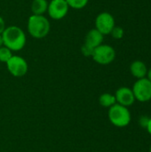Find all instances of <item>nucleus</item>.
Returning a JSON list of instances; mask_svg holds the SVG:
<instances>
[{
	"label": "nucleus",
	"mask_w": 151,
	"mask_h": 152,
	"mask_svg": "<svg viewBox=\"0 0 151 152\" xmlns=\"http://www.w3.org/2000/svg\"><path fill=\"white\" fill-rule=\"evenodd\" d=\"M2 37L4 45L12 52H18L23 49L27 41L26 35L22 28L15 25L6 27L2 33Z\"/></svg>",
	"instance_id": "obj_1"
},
{
	"label": "nucleus",
	"mask_w": 151,
	"mask_h": 152,
	"mask_svg": "<svg viewBox=\"0 0 151 152\" xmlns=\"http://www.w3.org/2000/svg\"><path fill=\"white\" fill-rule=\"evenodd\" d=\"M51 29V24L44 15L31 14L28 20V31L34 38L45 37Z\"/></svg>",
	"instance_id": "obj_2"
},
{
	"label": "nucleus",
	"mask_w": 151,
	"mask_h": 152,
	"mask_svg": "<svg viewBox=\"0 0 151 152\" xmlns=\"http://www.w3.org/2000/svg\"><path fill=\"white\" fill-rule=\"evenodd\" d=\"M108 117L110 123L117 127H125L131 122V112L127 107L116 103L109 109Z\"/></svg>",
	"instance_id": "obj_3"
},
{
	"label": "nucleus",
	"mask_w": 151,
	"mask_h": 152,
	"mask_svg": "<svg viewBox=\"0 0 151 152\" xmlns=\"http://www.w3.org/2000/svg\"><path fill=\"white\" fill-rule=\"evenodd\" d=\"M92 58L98 64L108 65L114 61L116 58V51L111 45L101 44L94 49Z\"/></svg>",
	"instance_id": "obj_4"
},
{
	"label": "nucleus",
	"mask_w": 151,
	"mask_h": 152,
	"mask_svg": "<svg viewBox=\"0 0 151 152\" xmlns=\"http://www.w3.org/2000/svg\"><path fill=\"white\" fill-rule=\"evenodd\" d=\"M132 90L136 101L147 102L151 100V82L147 77L137 79Z\"/></svg>",
	"instance_id": "obj_5"
},
{
	"label": "nucleus",
	"mask_w": 151,
	"mask_h": 152,
	"mask_svg": "<svg viewBox=\"0 0 151 152\" xmlns=\"http://www.w3.org/2000/svg\"><path fill=\"white\" fill-rule=\"evenodd\" d=\"M5 64L9 73L15 77H21L25 76L28 70L27 61L19 55H12Z\"/></svg>",
	"instance_id": "obj_6"
},
{
	"label": "nucleus",
	"mask_w": 151,
	"mask_h": 152,
	"mask_svg": "<svg viewBox=\"0 0 151 152\" xmlns=\"http://www.w3.org/2000/svg\"><path fill=\"white\" fill-rule=\"evenodd\" d=\"M115 26V19L113 15L108 12H102L99 13L95 19V28L103 36L110 34Z\"/></svg>",
	"instance_id": "obj_7"
},
{
	"label": "nucleus",
	"mask_w": 151,
	"mask_h": 152,
	"mask_svg": "<svg viewBox=\"0 0 151 152\" xmlns=\"http://www.w3.org/2000/svg\"><path fill=\"white\" fill-rule=\"evenodd\" d=\"M69 9L66 0H51L48 3L47 13L51 19L59 20L67 15Z\"/></svg>",
	"instance_id": "obj_8"
},
{
	"label": "nucleus",
	"mask_w": 151,
	"mask_h": 152,
	"mask_svg": "<svg viewBox=\"0 0 151 152\" xmlns=\"http://www.w3.org/2000/svg\"><path fill=\"white\" fill-rule=\"evenodd\" d=\"M114 95L116 97L117 103L123 105L125 107H127V108L133 105L134 102L136 101L132 88H129L126 86H122L118 88Z\"/></svg>",
	"instance_id": "obj_9"
},
{
	"label": "nucleus",
	"mask_w": 151,
	"mask_h": 152,
	"mask_svg": "<svg viewBox=\"0 0 151 152\" xmlns=\"http://www.w3.org/2000/svg\"><path fill=\"white\" fill-rule=\"evenodd\" d=\"M103 39H104V36L99 30H97L96 28H92L87 32L84 44L95 49L96 47H98L102 44Z\"/></svg>",
	"instance_id": "obj_10"
},
{
	"label": "nucleus",
	"mask_w": 151,
	"mask_h": 152,
	"mask_svg": "<svg viewBox=\"0 0 151 152\" xmlns=\"http://www.w3.org/2000/svg\"><path fill=\"white\" fill-rule=\"evenodd\" d=\"M148 70L149 69L147 68V65L143 61H139V60L133 61L130 65L131 74L137 79L147 77Z\"/></svg>",
	"instance_id": "obj_11"
},
{
	"label": "nucleus",
	"mask_w": 151,
	"mask_h": 152,
	"mask_svg": "<svg viewBox=\"0 0 151 152\" xmlns=\"http://www.w3.org/2000/svg\"><path fill=\"white\" fill-rule=\"evenodd\" d=\"M47 0H33L31 3V12L34 15H44L47 12L48 8Z\"/></svg>",
	"instance_id": "obj_12"
},
{
	"label": "nucleus",
	"mask_w": 151,
	"mask_h": 152,
	"mask_svg": "<svg viewBox=\"0 0 151 152\" xmlns=\"http://www.w3.org/2000/svg\"><path fill=\"white\" fill-rule=\"evenodd\" d=\"M99 102L102 107L109 109L117 103V101L114 94H111L109 93H104L99 97Z\"/></svg>",
	"instance_id": "obj_13"
},
{
	"label": "nucleus",
	"mask_w": 151,
	"mask_h": 152,
	"mask_svg": "<svg viewBox=\"0 0 151 152\" xmlns=\"http://www.w3.org/2000/svg\"><path fill=\"white\" fill-rule=\"evenodd\" d=\"M66 2L69 8L76 10L83 9L88 4V0H66Z\"/></svg>",
	"instance_id": "obj_14"
},
{
	"label": "nucleus",
	"mask_w": 151,
	"mask_h": 152,
	"mask_svg": "<svg viewBox=\"0 0 151 152\" xmlns=\"http://www.w3.org/2000/svg\"><path fill=\"white\" fill-rule=\"evenodd\" d=\"M12 56V52L4 45L0 47V61L6 63Z\"/></svg>",
	"instance_id": "obj_15"
},
{
	"label": "nucleus",
	"mask_w": 151,
	"mask_h": 152,
	"mask_svg": "<svg viewBox=\"0 0 151 152\" xmlns=\"http://www.w3.org/2000/svg\"><path fill=\"white\" fill-rule=\"evenodd\" d=\"M110 35L115 39H121L125 35V30L120 26H115L110 32Z\"/></svg>",
	"instance_id": "obj_16"
},
{
	"label": "nucleus",
	"mask_w": 151,
	"mask_h": 152,
	"mask_svg": "<svg viewBox=\"0 0 151 152\" xmlns=\"http://www.w3.org/2000/svg\"><path fill=\"white\" fill-rule=\"evenodd\" d=\"M93 51H94L93 48L88 46L85 44H83V45L81 47V53L85 57H92L93 56Z\"/></svg>",
	"instance_id": "obj_17"
},
{
	"label": "nucleus",
	"mask_w": 151,
	"mask_h": 152,
	"mask_svg": "<svg viewBox=\"0 0 151 152\" xmlns=\"http://www.w3.org/2000/svg\"><path fill=\"white\" fill-rule=\"evenodd\" d=\"M149 119H150V118H147L146 116H142V117L140 118L139 123H140V125H141L142 127L146 128V127H147V125H148V122H149Z\"/></svg>",
	"instance_id": "obj_18"
},
{
	"label": "nucleus",
	"mask_w": 151,
	"mask_h": 152,
	"mask_svg": "<svg viewBox=\"0 0 151 152\" xmlns=\"http://www.w3.org/2000/svg\"><path fill=\"white\" fill-rule=\"evenodd\" d=\"M5 22L4 20V19L0 16V35H2V33L4 32V30L5 29Z\"/></svg>",
	"instance_id": "obj_19"
},
{
	"label": "nucleus",
	"mask_w": 151,
	"mask_h": 152,
	"mask_svg": "<svg viewBox=\"0 0 151 152\" xmlns=\"http://www.w3.org/2000/svg\"><path fill=\"white\" fill-rule=\"evenodd\" d=\"M146 129H147L148 133L151 135V118H150V119H149V122H148V125H147Z\"/></svg>",
	"instance_id": "obj_20"
},
{
	"label": "nucleus",
	"mask_w": 151,
	"mask_h": 152,
	"mask_svg": "<svg viewBox=\"0 0 151 152\" xmlns=\"http://www.w3.org/2000/svg\"><path fill=\"white\" fill-rule=\"evenodd\" d=\"M147 78L151 82V68L148 70V74H147Z\"/></svg>",
	"instance_id": "obj_21"
},
{
	"label": "nucleus",
	"mask_w": 151,
	"mask_h": 152,
	"mask_svg": "<svg viewBox=\"0 0 151 152\" xmlns=\"http://www.w3.org/2000/svg\"><path fill=\"white\" fill-rule=\"evenodd\" d=\"M4 46V41H3V37L2 35H0V47Z\"/></svg>",
	"instance_id": "obj_22"
},
{
	"label": "nucleus",
	"mask_w": 151,
	"mask_h": 152,
	"mask_svg": "<svg viewBox=\"0 0 151 152\" xmlns=\"http://www.w3.org/2000/svg\"><path fill=\"white\" fill-rule=\"evenodd\" d=\"M150 152H151V146H150Z\"/></svg>",
	"instance_id": "obj_23"
}]
</instances>
